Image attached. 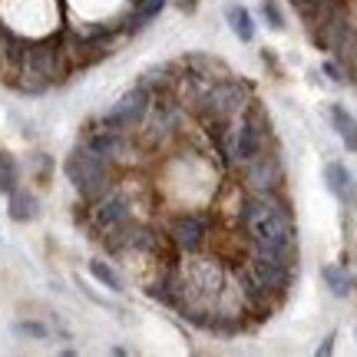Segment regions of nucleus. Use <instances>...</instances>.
<instances>
[{
	"mask_svg": "<svg viewBox=\"0 0 357 357\" xmlns=\"http://www.w3.org/2000/svg\"><path fill=\"white\" fill-rule=\"evenodd\" d=\"M354 291H357V281H354Z\"/></svg>",
	"mask_w": 357,
	"mask_h": 357,
	"instance_id": "28",
	"label": "nucleus"
},
{
	"mask_svg": "<svg viewBox=\"0 0 357 357\" xmlns=\"http://www.w3.org/2000/svg\"><path fill=\"white\" fill-rule=\"evenodd\" d=\"M182 66L189 70V73H205V77H222V73H229L225 63L212 56V53H185L182 56Z\"/></svg>",
	"mask_w": 357,
	"mask_h": 357,
	"instance_id": "18",
	"label": "nucleus"
},
{
	"mask_svg": "<svg viewBox=\"0 0 357 357\" xmlns=\"http://www.w3.org/2000/svg\"><path fill=\"white\" fill-rule=\"evenodd\" d=\"M225 20H229V30L242 43L255 40V17H252V10H245L242 3H225Z\"/></svg>",
	"mask_w": 357,
	"mask_h": 357,
	"instance_id": "16",
	"label": "nucleus"
},
{
	"mask_svg": "<svg viewBox=\"0 0 357 357\" xmlns=\"http://www.w3.org/2000/svg\"><path fill=\"white\" fill-rule=\"evenodd\" d=\"M149 106H153V93L136 83V86L126 89V93H123V96H119V100H116L96 123L106 126V129H119V132H136L139 123L146 119V113H149Z\"/></svg>",
	"mask_w": 357,
	"mask_h": 357,
	"instance_id": "9",
	"label": "nucleus"
},
{
	"mask_svg": "<svg viewBox=\"0 0 357 357\" xmlns=\"http://www.w3.org/2000/svg\"><path fill=\"white\" fill-rule=\"evenodd\" d=\"M13 331L24 334V337H37V341H43V337L50 334V328H47L43 321H17V324H13Z\"/></svg>",
	"mask_w": 357,
	"mask_h": 357,
	"instance_id": "22",
	"label": "nucleus"
},
{
	"mask_svg": "<svg viewBox=\"0 0 357 357\" xmlns=\"http://www.w3.org/2000/svg\"><path fill=\"white\" fill-rule=\"evenodd\" d=\"M10 30H7V26L0 24V73H3V56H7V47H10Z\"/></svg>",
	"mask_w": 357,
	"mask_h": 357,
	"instance_id": "25",
	"label": "nucleus"
},
{
	"mask_svg": "<svg viewBox=\"0 0 357 357\" xmlns=\"http://www.w3.org/2000/svg\"><path fill=\"white\" fill-rule=\"evenodd\" d=\"M321 70H324V77L331 79V83H347V70L337 63V60H324Z\"/></svg>",
	"mask_w": 357,
	"mask_h": 357,
	"instance_id": "23",
	"label": "nucleus"
},
{
	"mask_svg": "<svg viewBox=\"0 0 357 357\" xmlns=\"http://www.w3.org/2000/svg\"><path fill=\"white\" fill-rule=\"evenodd\" d=\"M212 149H215L222 169L235 172L238 166H245L252 155H258L261 149L275 146V132H271V116H268L265 102L252 96V102L245 106V113L238 119H231L225 126L205 129Z\"/></svg>",
	"mask_w": 357,
	"mask_h": 357,
	"instance_id": "2",
	"label": "nucleus"
},
{
	"mask_svg": "<svg viewBox=\"0 0 357 357\" xmlns=\"http://www.w3.org/2000/svg\"><path fill=\"white\" fill-rule=\"evenodd\" d=\"M162 231L169 238V248H176L178 255H195L212 242V218L205 212H172Z\"/></svg>",
	"mask_w": 357,
	"mask_h": 357,
	"instance_id": "8",
	"label": "nucleus"
},
{
	"mask_svg": "<svg viewBox=\"0 0 357 357\" xmlns=\"http://www.w3.org/2000/svg\"><path fill=\"white\" fill-rule=\"evenodd\" d=\"M261 17L271 30H284V13H281L278 0H261Z\"/></svg>",
	"mask_w": 357,
	"mask_h": 357,
	"instance_id": "21",
	"label": "nucleus"
},
{
	"mask_svg": "<svg viewBox=\"0 0 357 357\" xmlns=\"http://www.w3.org/2000/svg\"><path fill=\"white\" fill-rule=\"evenodd\" d=\"M321 278H324V284H328V291L334 294V298H347V294H354V281L347 275L344 265H324L321 268Z\"/></svg>",
	"mask_w": 357,
	"mask_h": 357,
	"instance_id": "17",
	"label": "nucleus"
},
{
	"mask_svg": "<svg viewBox=\"0 0 357 357\" xmlns=\"http://www.w3.org/2000/svg\"><path fill=\"white\" fill-rule=\"evenodd\" d=\"M176 10L178 13H195L199 10V0H176Z\"/></svg>",
	"mask_w": 357,
	"mask_h": 357,
	"instance_id": "26",
	"label": "nucleus"
},
{
	"mask_svg": "<svg viewBox=\"0 0 357 357\" xmlns=\"http://www.w3.org/2000/svg\"><path fill=\"white\" fill-rule=\"evenodd\" d=\"M334 351V334H328V337H324V344L318 347V354H331Z\"/></svg>",
	"mask_w": 357,
	"mask_h": 357,
	"instance_id": "27",
	"label": "nucleus"
},
{
	"mask_svg": "<svg viewBox=\"0 0 357 357\" xmlns=\"http://www.w3.org/2000/svg\"><path fill=\"white\" fill-rule=\"evenodd\" d=\"M86 208H89V229L100 235V231L113 229V225L136 215V199H132V192L126 185L116 182L113 189L106 192V195H100L96 202H89Z\"/></svg>",
	"mask_w": 357,
	"mask_h": 357,
	"instance_id": "10",
	"label": "nucleus"
},
{
	"mask_svg": "<svg viewBox=\"0 0 357 357\" xmlns=\"http://www.w3.org/2000/svg\"><path fill=\"white\" fill-rule=\"evenodd\" d=\"M63 172H66V178H70V185L77 189V195L83 199V205H89L113 189L119 169L109 166L102 155L93 153L86 142H77V146L70 149V155L63 159Z\"/></svg>",
	"mask_w": 357,
	"mask_h": 357,
	"instance_id": "4",
	"label": "nucleus"
},
{
	"mask_svg": "<svg viewBox=\"0 0 357 357\" xmlns=\"http://www.w3.org/2000/svg\"><path fill=\"white\" fill-rule=\"evenodd\" d=\"M324 185H328V192H331L337 202L357 205V182H354V172H351L344 162H328V166H324Z\"/></svg>",
	"mask_w": 357,
	"mask_h": 357,
	"instance_id": "12",
	"label": "nucleus"
},
{
	"mask_svg": "<svg viewBox=\"0 0 357 357\" xmlns=\"http://www.w3.org/2000/svg\"><path fill=\"white\" fill-rule=\"evenodd\" d=\"M33 169H37V178H43V185H47V178H50V155H33Z\"/></svg>",
	"mask_w": 357,
	"mask_h": 357,
	"instance_id": "24",
	"label": "nucleus"
},
{
	"mask_svg": "<svg viewBox=\"0 0 357 357\" xmlns=\"http://www.w3.org/2000/svg\"><path fill=\"white\" fill-rule=\"evenodd\" d=\"M235 229L248 248L271 252V255L298 258V222L291 202L278 195H245L242 208L235 215Z\"/></svg>",
	"mask_w": 357,
	"mask_h": 357,
	"instance_id": "1",
	"label": "nucleus"
},
{
	"mask_svg": "<svg viewBox=\"0 0 357 357\" xmlns=\"http://www.w3.org/2000/svg\"><path fill=\"white\" fill-rule=\"evenodd\" d=\"M328 119H331L334 132L341 136L347 153H357V119H354V113L344 109L341 102H331V106H328Z\"/></svg>",
	"mask_w": 357,
	"mask_h": 357,
	"instance_id": "14",
	"label": "nucleus"
},
{
	"mask_svg": "<svg viewBox=\"0 0 357 357\" xmlns=\"http://www.w3.org/2000/svg\"><path fill=\"white\" fill-rule=\"evenodd\" d=\"M178 77H182V60H162V63L146 66L136 83H139L142 89H149L153 96H169V93L176 89Z\"/></svg>",
	"mask_w": 357,
	"mask_h": 357,
	"instance_id": "11",
	"label": "nucleus"
},
{
	"mask_svg": "<svg viewBox=\"0 0 357 357\" xmlns=\"http://www.w3.org/2000/svg\"><path fill=\"white\" fill-rule=\"evenodd\" d=\"M17 185H20V162L13 153L0 149V195H10Z\"/></svg>",
	"mask_w": 357,
	"mask_h": 357,
	"instance_id": "20",
	"label": "nucleus"
},
{
	"mask_svg": "<svg viewBox=\"0 0 357 357\" xmlns=\"http://www.w3.org/2000/svg\"><path fill=\"white\" fill-rule=\"evenodd\" d=\"M89 275H93V278L100 281L102 288H109V291H123V288H126V281H123V275H119V271H116L113 265H109V261H102V258H93V261H89Z\"/></svg>",
	"mask_w": 357,
	"mask_h": 357,
	"instance_id": "19",
	"label": "nucleus"
},
{
	"mask_svg": "<svg viewBox=\"0 0 357 357\" xmlns=\"http://www.w3.org/2000/svg\"><path fill=\"white\" fill-rule=\"evenodd\" d=\"M182 275H185V281H189L192 291H199L202 298H208L212 305H215L218 291L229 284L231 278V268L229 261L222 255H212V252H195V255H182Z\"/></svg>",
	"mask_w": 357,
	"mask_h": 357,
	"instance_id": "7",
	"label": "nucleus"
},
{
	"mask_svg": "<svg viewBox=\"0 0 357 357\" xmlns=\"http://www.w3.org/2000/svg\"><path fill=\"white\" fill-rule=\"evenodd\" d=\"M7 215H10V222H17V225L33 222V218L40 215V199L30 189L17 185V189L7 195Z\"/></svg>",
	"mask_w": 357,
	"mask_h": 357,
	"instance_id": "13",
	"label": "nucleus"
},
{
	"mask_svg": "<svg viewBox=\"0 0 357 357\" xmlns=\"http://www.w3.org/2000/svg\"><path fill=\"white\" fill-rule=\"evenodd\" d=\"M73 56L66 50L63 37H47V40H24V50H20V63H17V73H26V77H37L43 83H63L70 73H73ZM13 77V73H10Z\"/></svg>",
	"mask_w": 357,
	"mask_h": 357,
	"instance_id": "5",
	"label": "nucleus"
},
{
	"mask_svg": "<svg viewBox=\"0 0 357 357\" xmlns=\"http://www.w3.org/2000/svg\"><path fill=\"white\" fill-rule=\"evenodd\" d=\"M252 96H255V86L245 77H235L229 70L225 77H218L212 83V89L205 93L202 106H199V113L192 116V119H195L199 129L225 126V123H231V119H238L245 113V106L252 102Z\"/></svg>",
	"mask_w": 357,
	"mask_h": 357,
	"instance_id": "3",
	"label": "nucleus"
},
{
	"mask_svg": "<svg viewBox=\"0 0 357 357\" xmlns=\"http://www.w3.org/2000/svg\"><path fill=\"white\" fill-rule=\"evenodd\" d=\"M235 182L242 185L245 195H278L284 192V182H288V169H284V153L275 146L261 149L258 155H252L245 166H238L235 172Z\"/></svg>",
	"mask_w": 357,
	"mask_h": 357,
	"instance_id": "6",
	"label": "nucleus"
},
{
	"mask_svg": "<svg viewBox=\"0 0 357 357\" xmlns=\"http://www.w3.org/2000/svg\"><path fill=\"white\" fill-rule=\"evenodd\" d=\"M166 3H169V0H139V3L132 7V13L123 20L126 37H129V33H139V30H146V26H149V20H155L159 13L166 10Z\"/></svg>",
	"mask_w": 357,
	"mask_h": 357,
	"instance_id": "15",
	"label": "nucleus"
}]
</instances>
